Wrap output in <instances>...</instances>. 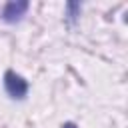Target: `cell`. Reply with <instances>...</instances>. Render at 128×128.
Listing matches in <instances>:
<instances>
[{"instance_id":"6da1fadb","label":"cell","mask_w":128,"mask_h":128,"mask_svg":"<svg viewBox=\"0 0 128 128\" xmlns=\"http://www.w3.org/2000/svg\"><path fill=\"white\" fill-rule=\"evenodd\" d=\"M4 90L12 100H24L26 94H28V82L20 74L8 70L4 74Z\"/></svg>"},{"instance_id":"7a4b0ae2","label":"cell","mask_w":128,"mask_h":128,"mask_svg":"<svg viewBox=\"0 0 128 128\" xmlns=\"http://www.w3.org/2000/svg\"><path fill=\"white\" fill-rule=\"evenodd\" d=\"M26 10H28V2H20V0L18 2H8L2 10V20L14 24L26 14Z\"/></svg>"},{"instance_id":"3957f363","label":"cell","mask_w":128,"mask_h":128,"mask_svg":"<svg viewBox=\"0 0 128 128\" xmlns=\"http://www.w3.org/2000/svg\"><path fill=\"white\" fill-rule=\"evenodd\" d=\"M62 128H78V126L72 124V122H66V124H62Z\"/></svg>"}]
</instances>
